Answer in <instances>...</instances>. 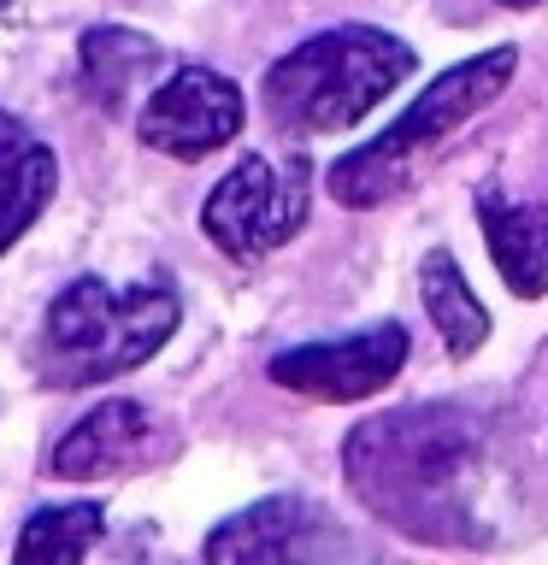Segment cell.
<instances>
[{
    "mask_svg": "<svg viewBox=\"0 0 548 565\" xmlns=\"http://www.w3.org/2000/svg\"><path fill=\"white\" fill-rule=\"evenodd\" d=\"M148 413L136 401H101L88 418H77L65 430V441L53 448V477L71 483H95V477H118L148 454Z\"/></svg>",
    "mask_w": 548,
    "mask_h": 565,
    "instance_id": "cell-10",
    "label": "cell"
},
{
    "mask_svg": "<svg viewBox=\"0 0 548 565\" xmlns=\"http://www.w3.org/2000/svg\"><path fill=\"white\" fill-rule=\"evenodd\" d=\"M419 53L378 24H336L307 35L265 71V118L283 136H336L413 77Z\"/></svg>",
    "mask_w": 548,
    "mask_h": 565,
    "instance_id": "cell-3",
    "label": "cell"
},
{
    "mask_svg": "<svg viewBox=\"0 0 548 565\" xmlns=\"http://www.w3.org/2000/svg\"><path fill=\"white\" fill-rule=\"evenodd\" d=\"M101 530H106V512L101 501H71V507H42L35 519L18 530V547H12V559H60V565H77L88 559V547L101 542Z\"/></svg>",
    "mask_w": 548,
    "mask_h": 565,
    "instance_id": "cell-14",
    "label": "cell"
},
{
    "mask_svg": "<svg viewBox=\"0 0 548 565\" xmlns=\"http://www.w3.org/2000/svg\"><path fill=\"white\" fill-rule=\"evenodd\" d=\"M477 224H484L489 259L519 300L548 295V201H519L507 189L477 194Z\"/></svg>",
    "mask_w": 548,
    "mask_h": 565,
    "instance_id": "cell-9",
    "label": "cell"
},
{
    "mask_svg": "<svg viewBox=\"0 0 548 565\" xmlns=\"http://www.w3.org/2000/svg\"><path fill=\"white\" fill-rule=\"evenodd\" d=\"M7 7H12V0H0V12H7Z\"/></svg>",
    "mask_w": 548,
    "mask_h": 565,
    "instance_id": "cell-16",
    "label": "cell"
},
{
    "mask_svg": "<svg viewBox=\"0 0 548 565\" xmlns=\"http://www.w3.org/2000/svg\"><path fill=\"white\" fill-rule=\"evenodd\" d=\"M495 7H513V12H530V7H542V0H495Z\"/></svg>",
    "mask_w": 548,
    "mask_h": 565,
    "instance_id": "cell-15",
    "label": "cell"
},
{
    "mask_svg": "<svg viewBox=\"0 0 548 565\" xmlns=\"http://www.w3.org/2000/svg\"><path fill=\"white\" fill-rule=\"evenodd\" d=\"M407 365V324L383 318L354 335H330V342H301L272 353V383L307 401H366L383 383H396V371Z\"/></svg>",
    "mask_w": 548,
    "mask_h": 565,
    "instance_id": "cell-7",
    "label": "cell"
},
{
    "mask_svg": "<svg viewBox=\"0 0 548 565\" xmlns=\"http://www.w3.org/2000/svg\"><path fill=\"white\" fill-rule=\"evenodd\" d=\"M77 65H83V95L95 106H106V113H124L166 71V53L148 35L106 24V30H88L77 42Z\"/></svg>",
    "mask_w": 548,
    "mask_h": 565,
    "instance_id": "cell-12",
    "label": "cell"
},
{
    "mask_svg": "<svg viewBox=\"0 0 548 565\" xmlns=\"http://www.w3.org/2000/svg\"><path fill=\"white\" fill-rule=\"evenodd\" d=\"M183 300L171 282H106L77 277L53 295L35 335V371L48 388H95L148 365L171 342Z\"/></svg>",
    "mask_w": 548,
    "mask_h": 565,
    "instance_id": "cell-2",
    "label": "cell"
},
{
    "mask_svg": "<svg viewBox=\"0 0 548 565\" xmlns=\"http://www.w3.org/2000/svg\"><path fill=\"white\" fill-rule=\"evenodd\" d=\"M53 189H60L53 148L35 141L24 124L0 106V254H7V247L48 212Z\"/></svg>",
    "mask_w": 548,
    "mask_h": 565,
    "instance_id": "cell-11",
    "label": "cell"
},
{
    "mask_svg": "<svg viewBox=\"0 0 548 565\" xmlns=\"http://www.w3.org/2000/svg\"><path fill=\"white\" fill-rule=\"evenodd\" d=\"M354 494L383 524L424 542H477L489 536L484 494L495 483L489 430L472 406H401L366 418L342 448Z\"/></svg>",
    "mask_w": 548,
    "mask_h": 565,
    "instance_id": "cell-1",
    "label": "cell"
},
{
    "mask_svg": "<svg viewBox=\"0 0 548 565\" xmlns=\"http://www.w3.org/2000/svg\"><path fill=\"white\" fill-rule=\"evenodd\" d=\"M419 300H424V312H431L449 360H472V353L489 342V312H484V300L472 295V282H466V271H460V259L449 247H431V254L419 259Z\"/></svg>",
    "mask_w": 548,
    "mask_h": 565,
    "instance_id": "cell-13",
    "label": "cell"
},
{
    "mask_svg": "<svg viewBox=\"0 0 548 565\" xmlns=\"http://www.w3.org/2000/svg\"><path fill=\"white\" fill-rule=\"evenodd\" d=\"M330 530V519L301 494H272V501L236 512L230 524H219L207 536V559H307L330 554V542H318Z\"/></svg>",
    "mask_w": 548,
    "mask_h": 565,
    "instance_id": "cell-8",
    "label": "cell"
},
{
    "mask_svg": "<svg viewBox=\"0 0 548 565\" xmlns=\"http://www.w3.org/2000/svg\"><path fill=\"white\" fill-rule=\"evenodd\" d=\"M307 206H313V166L301 153L289 159L242 153V166L207 194L201 230L230 259H265L307 224Z\"/></svg>",
    "mask_w": 548,
    "mask_h": 565,
    "instance_id": "cell-5",
    "label": "cell"
},
{
    "mask_svg": "<svg viewBox=\"0 0 548 565\" xmlns=\"http://www.w3.org/2000/svg\"><path fill=\"white\" fill-rule=\"evenodd\" d=\"M242 88L212 65H177L166 83L141 100L136 113V136L141 148L171 153V159H207L224 141L242 136Z\"/></svg>",
    "mask_w": 548,
    "mask_h": 565,
    "instance_id": "cell-6",
    "label": "cell"
},
{
    "mask_svg": "<svg viewBox=\"0 0 548 565\" xmlns=\"http://www.w3.org/2000/svg\"><path fill=\"white\" fill-rule=\"evenodd\" d=\"M513 71H519V53L513 47H484V53H472L466 65L442 71L383 136H371L366 148L336 159L330 177H325L330 194L342 206H383V201H396V194H407L436 166V153L449 148L489 100H502Z\"/></svg>",
    "mask_w": 548,
    "mask_h": 565,
    "instance_id": "cell-4",
    "label": "cell"
}]
</instances>
